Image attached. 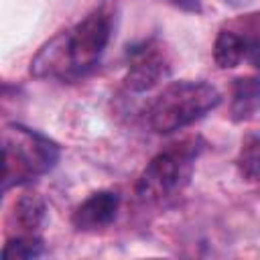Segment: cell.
Returning a JSON list of instances; mask_svg holds the SVG:
<instances>
[{
  "instance_id": "cell-4",
  "label": "cell",
  "mask_w": 260,
  "mask_h": 260,
  "mask_svg": "<svg viewBox=\"0 0 260 260\" xmlns=\"http://www.w3.org/2000/svg\"><path fill=\"white\" fill-rule=\"evenodd\" d=\"M205 142L199 136L183 138L154 154L136 181V195L144 203H160L179 195L191 181L195 160Z\"/></svg>"
},
{
  "instance_id": "cell-12",
  "label": "cell",
  "mask_w": 260,
  "mask_h": 260,
  "mask_svg": "<svg viewBox=\"0 0 260 260\" xmlns=\"http://www.w3.org/2000/svg\"><path fill=\"white\" fill-rule=\"evenodd\" d=\"M165 2L183 10V12H189V14H199L201 12V0H165Z\"/></svg>"
},
{
  "instance_id": "cell-7",
  "label": "cell",
  "mask_w": 260,
  "mask_h": 260,
  "mask_svg": "<svg viewBox=\"0 0 260 260\" xmlns=\"http://www.w3.org/2000/svg\"><path fill=\"white\" fill-rule=\"evenodd\" d=\"M256 37L240 35V30L221 28L213 43V61L219 69H234L244 59H248V53L252 49Z\"/></svg>"
},
{
  "instance_id": "cell-5",
  "label": "cell",
  "mask_w": 260,
  "mask_h": 260,
  "mask_svg": "<svg viewBox=\"0 0 260 260\" xmlns=\"http://www.w3.org/2000/svg\"><path fill=\"white\" fill-rule=\"evenodd\" d=\"M169 75L171 59L167 55V49L156 39H148L128 47V71L124 77V85L130 91H150Z\"/></svg>"
},
{
  "instance_id": "cell-11",
  "label": "cell",
  "mask_w": 260,
  "mask_h": 260,
  "mask_svg": "<svg viewBox=\"0 0 260 260\" xmlns=\"http://www.w3.org/2000/svg\"><path fill=\"white\" fill-rule=\"evenodd\" d=\"M236 169L246 181H260V136H248L236 156Z\"/></svg>"
},
{
  "instance_id": "cell-10",
  "label": "cell",
  "mask_w": 260,
  "mask_h": 260,
  "mask_svg": "<svg viewBox=\"0 0 260 260\" xmlns=\"http://www.w3.org/2000/svg\"><path fill=\"white\" fill-rule=\"evenodd\" d=\"M45 246L37 234H18L10 238L2 248L4 260H32L43 256Z\"/></svg>"
},
{
  "instance_id": "cell-2",
  "label": "cell",
  "mask_w": 260,
  "mask_h": 260,
  "mask_svg": "<svg viewBox=\"0 0 260 260\" xmlns=\"http://www.w3.org/2000/svg\"><path fill=\"white\" fill-rule=\"evenodd\" d=\"M61 148L49 136L22 124H4L2 128V191L26 185L59 162Z\"/></svg>"
},
{
  "instance_id": "cell-1",
  "label": "cell",
  "mask_w": 260,
  "mask_h": 260,
  "mask_svg": "<svg viewBox=\"0 0 260 260\" xmlns=\"http://www.w3.org/2000/svg\"><path fill=\"white\" fill-rule=\"evenodd\" d=\"M112 35V16L93 10L83 20L49 39L30 61L37 79L75 81L89 73L102 59Z\"/></svg>"
},
{
  "instance_id": "cell-8",
  "label": "cell",
  "mask_w": 260,
  "mask_h": 260,
  "mask_svg": "<svg viewBox=\"0 0 260 260\" xmlns=\"http://www.w3.org/2000/svg\"><path fill=\"white\" fill-rule=\"evenodd\" d=\"M260 110V71L252 75L236 77L232 83L230 114L232 120L244 122Z\"/></svg>"
},
{
  "instance_id": "cell-9",
  "label": "cell",
  "mask_w": 260,
  "mask_h": 260,
  "mask_svg": "<svg viewBox=\"0 0 260 260\" xmlns=\"http://www.w3.org/2000/svg\"><path fill=\"white\" fill-rule=\"evenodd\" d=\"M12 219L20 234H39L47 221V205L37 193H24L14 203Z\"/></svg>"
},
{
  "instance_id": "cell-3",
  "label": "cell",
  "mask_w": 260,
  "mask_h": 260,
  "mask_svg": "<svg viewBox=\"0 0 260 260\" xmlns=\"http://www.w3.org/2000/svg\"><path fill=\"white\" fill-rule=\"evenodd\" d=\"M221 104V93L207 81H173L148 108V126L156 134H173L207 116Z\"/></svg>"
},
{
  "instance_id": "cell-6",
  "label": "cell",
  "mask_w": 260,
  "mask_h": 260,
  "mask_svg": "<svg viewBox=\"0 0 260 260\" xmlns=\"http://www.w3.org/2000/svg\"><path fill=\"white\" fill-rule=\"evenodd\" d=\"M120 209V195L110 189H102L85 197L71 213V223L77 232H98L108 228Z\"/></svg>"
}]
</instances>
